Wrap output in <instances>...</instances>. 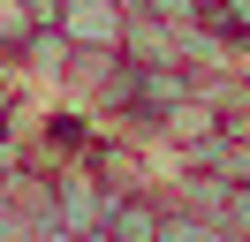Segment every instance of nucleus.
Here are the masks:
<instances>
[{"label": "nucleus", "instance_id": "4", "mask_svg": "<svg viewBox=\"0 0 250 242\" xmlns=\"http://www.w3.org/2000/svg\"><path fill=\"white\" fill-rule=\"evenodd\" d=\"M220 227H228L235 242H250V182H235V189H228V204H220Z\"/></svg>", "mask_w": 250, "mask_h": 242}, {"label": "nucleus", "instance_id": "5", "mask_svg": "<svg viewBox=\"0 0 250 242\" xmlns=\"http://www.w3.org/2000/svg\"><path fill=\"white\" fill-rule=\"evenodd\" d=\"M0 68H8V60H0Z\"/></svg>", "mask_w": 250, "mask_h": 242}, {"label": "nucleus", "instance_id": "1", "mask_svg": "<svg viewBox=\"0 0 250 242\" xmlns=\"http://www.w3.org/2000/svg\"><path fill=\"white\" fill-rule=\"evenodd\" d=\"M129 8H137V0H61L53 30H61V38L76 45V53H122Z\"/></svg>", "mask_w": 250, "mask_h": 242}, {"label": "nucleus", "instance_id": "2", "mask_svg": "<svg viewBox=\"0 0 250 242\" xmlns=\"http://www.w3.org/2000/svg\"><path fill=\"white\" fill-rule=\"evenodd\" d=\"M106 204L114 197L99 189V174L91 166H53V227H68V235H99L106 227Z\"/></svg>", "mask_w": 250, "mask_h": 242}, {"label": "nucleus", "instance_id": "3", "mask_svg": "<svg viewBox=\"0 0 250 242\" xmlns=\"http://www.w3.org/2000/svg\"><path fill=\"white\" fill-rule=\"evenodd\" d=\"M99 235H106V242H152V235H159V189H129V197H114Z\"/></svg>", "mask_w": 250, "mask_h": 242}]
</instances>
